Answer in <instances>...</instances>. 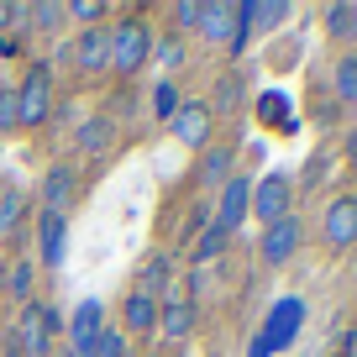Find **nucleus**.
<instances>
[{
  "label": "nucleus",
  "mask_w": 357,
  "mask_h": 357,
  "mask_svg": "<svg viewBox=\"0 0 357 357\" xmlns=\"http://www.w3.org/2000/svg\"><path fill=\"white\" fill-rule=\"evenodd\" d=\"M147 58H153V26L142 16H121L111 26V74L132 79L137 68H147Z\"/></svg>",
  "instance_id": "nucleus-1"
},
{
  "label": "nucleus",
  "mask_w": 357,
  "mask_h": 357,
  "mask_svg": "<svg viewBox=\"0 0 357 357\" xmlns=\"http://www.w3.org/2000/svg\"><path fill=\"white\" fill-rule=\"evenodd\" d=\"M63 331V315L53 305H22V321H16V336H22L26 357H53V336Z\"/></svg>",
  "instance_id": "nucleus-2"
},
{
  "label": "nucleus",
  "mask_w": 357,
  "mask_h": 357,
  "mask_svg": "<svg viewBox=\"0 0 357 357\" xmlns=\"http://www.w3.org/2000/svg\"><path fill=\"white\" fill-rule=\"evenodd\" d=\"M200 37L215 47H231V53H242L247 47V26H242V6H231V0H211L200 11Z\"/></svg>",
  "instance_id": "nucleus-3"
},
{
  "label": "nucleus",
  "mask_w": 357,
  "mask_h": 357,
  "mask_svg": "<svg viewBox=\"0 0 357 357\" xmlns=\"http://www.w3.org/2000/svg\"><path fill=\"white\" fill-rule=\"evenodd\" d=\"M16 105H22V126H43L53 116V68L32 63L26 79L16 84Z\"/></svg>",
  "instance_id": "nucleus-4"
},
{
  "label": "nucleus",
  "mask_w": 357,
  "mask_h": 357,
  "mask_svg": "<svg viewBox=\"0 0 357 357\" xmlns=\"http://www.w3.org/2000/svg\"><path fill=\"white\" fill-rule=\"evenodd\" d=\"M252 215H257V226H273V221H284V215H294V184L284 174L257 178L252 184Z\"/></svg>",
  "instance_id": "nucleus-5"
},
{
  "label": "nucleus",
  "mask_w": 357,
  "mask_h": 357,
  "mask_svg": "<svg viewBox=\"0 0 357 357\" xmlns=\"http://www.w3.org/2000/svg\"><path fill=\"white\" fill-rule=\"evenodd\" d=\"M300 321H305V300H284V305H273V315H268L263 336L252 342V357H268V352H279V347H289V342H294V331H300Z\"/></svg>",
  "instance_id": "nucleus-6"
},
{
  "label": "nucleus",
  "mask_w": 357,
  "mask_h": 357,
  "mask_svg": "<svg viewBox=\"0 0 357 357\" xmlns=\"http://www.w3.org/2000/svg\"><path fill=\"white\" fill-rule=\"evenodd\" d=\"M300 236H305L300 215H284V221L263 226V236H257V257H263L268 268H284L294 252H300Z\"/></svg>",
  "instance_id": "nucleus-7"
},
{
  "label": "nucleus",
  "mask_w": 357,
  "mask_h": 357,
  "mask_svg": "<svg viewBox=\"0 0 357 357\" xmlns=\"http://www.w3.org/2000/svg\"><path fill=\"white\" fill-rule=\"evenodd\" d=\"M68 63L79 74H105L111 68V26H84V32L68 43Z\"/></svg>",
  "instance_id": "nucleus-8"
},
{
  "label": "nucleus",
  "mask_w": 357,
  "mask_h": 357,
  "mask_svg": "<svg viewBox=\"0 0 357 357\" xmlns=\"http://www.w3.org/2000/svg\"><path fill=\"white\" fill-rule=\"evenodd\" d=\"M321 236H326V247H331V252H342V247L357 242V200H352V195H336V200L326 205Z\"/></svg>",
  "instance_id": "nucleus-9"
},
{
  "label": "nucleus",
  "mask_w": 357,
  "mask_h": 357,
  "mask_svg": "<svg viewBox=\"0 0 357 357\" xmlns=\"http://www.w3.org/2000/svg\"><path fill=\"white\" fill-rule=\"evenodd\" d=\"M252 215V178H242V174H231L221 184V205H215V226H221L226 236L236 231V226Z\"/></svg>",
  "instance_id": "nucleus-10"
},
{
  "label": "nucleus",
  "mask_w": 357,
  "mask_h": 357,
  "mask_svg": "<svg viewBox=\"0 0 357 357\" xmlns=\"http://www.w3.org/2000/svg\"><path fill=\"white\" fill-rule=\"evenodd\" d=\"M211 105L205 100H190V105H178V116L168 126H174V142H184V147H205L211 142Z\"/></svg>",
  "instance_id": "nucleus-11"
},
{
  "label": "nucleus",
  "mask_w": 357,
  "mask_h": 357,
  "mask_svg": "<svg viewBox=\"0 0 357 357\" xmlns=\"http://www.w3.org/2000/svg\"><path fill=\"white\" fill-rule=\"evenodd\" d=\"M74 190H79V168L53 163V168L43 174V190H37V200H43V211L68 215V200H74Z\"/></svg>",
  "instance_id": "nucleus-12"
},
{
  "label": "nucleus",
  "mask_w": 357,
  "mask_h": 357,
  "mask_svg": "<svg viewBox=\"0 0 357 357\" xmlns=\"http://www.w3.org/2000/svg\"><path fill=\"white\" fill-rule=\"evenodd\" d=\"M63 326H68V347H74V352H95V342H100V331H105V310L95 300H84Z\"/></svg>",
  "instance_id": "nucleus-13"
},
{
  "label": "nucleus",
  "mask_w": 357,
  "mask_h": 357,
  "mask_svg": "<svg viewBox=\"0 0 357 357\" xmlns=\"http://www.w3.org/2000/svg\"><path fill=\"white\" fill-rule=\"evenodd\" d=\"M63 242H68V215L43 211V215H37V257H43V268L63 263Z\"/></svg>",
  "instance_id": "nucleus-14"
},
{
  "label": "nucleus",
  "mask_w": 357,
  "mask_h": 357,
  "mask_svg": "<svg viewBox=\"0 0 357 357\" xmlns=\"http://www.w3.org/2000/svg\"><path fill=\"white\" fill-rule=\"evenodd\" d=\"M158 331H163V342H190L195 336V305L168 294V300L158 305Z\"/></svg>",
  "instance_id": "nucleus-15"
},
{
  "label": "nucleus",
  "mask_w": 357,
  "mask_h": 357,
  "mask_svg": "<svg viewBox=\"0 0 357 357\" xmlns=\"http://www.w3.org/2000/svg\"><path fill=\"white\" fill-rule=\"evenodd\" d=\"M121 331L126 336H153L158 331V300H153V294L132 289L121 300Z\"/></svg>",
  "instance_id": "nucleus-16"
},
{
  "label": "nucleus",
  "mask_w": 357,
  "mask_h": 357,
  "mask_svg": "<svg viewBox=\"0 0 357 357\" xmlns=\"http://www.w3.org/2000/svg\"><path fill=\"white\" fill-rule=\"evenodd\" d=\"M231 174H236V147H205L200 168H195V178H200L205 190H221Z\"/></svg>",
  "instance_id": "nucleus-17"
},
{
  "label": "nucleus",
  "mask_w": 357,
  "mask_h": 357,
  "mask_svg": "<svg viewBox=\"0 0 357 357\" xmlns=\"http://www.w3.org/2000/svg\"><path fill=\"white\" fill-rule=\"evenodd\" d=\"M279 22H289V6L284 0H242V26L252 32H273Z\"/></svg>",
  "instance_id": "nucleus-18"
},
{
  "label": "nucleus",
  "mask_w": 357,
  "mask_h": 357,
  "mask_svg": "<svg viewBox=\"0 0 357 357\" xmlns=\"http://www.w3.org/2000/svg\"><path fill=\"white\" fill-rule=\"evenodd\" d=\"M111 142H116V121H111V116H89V121L79 126V137H74V147H79L84 158L111 153Z\"/></svg>",
  "instance_id": "nucleus-19"
},
{
  "label": "nucleus",
  "mask_w": 357,
  "mask_h": 357,
  "mask_svg": "<svg viewBox=\"0 0 357 357\" xmlns=\"http://www.w3.org/2000/svg\"><path fill=\"white\" fill-rule=\"evenodd\" d=\"M6 294H11V300H22V305H32V284H37V263L32 257H11V263H6Z\"/></svg>",
  "instance_id": "nucleus-20"
},
{
  "label": "nucleus",
  "mask_w": 357,
  "mask_h": 357,
  "mask_svg": "<svg viewBox=\"0 0 357 357\" xmlns=\"http://www.w3.org/2000/svg\"><path fill=\"white\" fill-rule=\"evenodd\" d=\"M137 289H142V294H153L158 305L168 300V257H163V252L142 263V284H137Z\"/></svg>",
  "instance_id": "nucleus-21"
},
{
  "label": "nucleus",
  "mask_w": 357,
  "mask_h": 357,
  "mask_svg": "<svg viewBox=\"0 0 357 357\" xmlns=\"http://www.w3.org/2000/svg\"><path fill=\"white\" fill-rule=\"evenodd\" d=\"M257 121L279 126V132H294V116H289V100H284V95H263V100H257Z\"/></svg>",
  "instance_id": "nucleus-22"
},
{
  "label": "nucleus",
  "mask_w": 357,
  "mask_h": 357,
  "mask_svg": "<svg viewBox=\"0 0 357 357\" xmlns=\"http://www.w3.org/2000/svg\"><path fill=\"white\" fill-rule=\"evenodd\" d=\"M89 357H132V336H126L121 326L105 321V331H100V342H95V352H89Z\"/></svg>",
  "instance_id": "nucleus-23"
},
{
  "label": "nucleus",
  "mask_w": 357,
  "mask_h": 357,
  "mask_svg": "<svg viewBox=\"0 0 357 357\" xmlns=\"http://www.w3.org/2000/svg\"><path fill=\"white\" fill-rule=\"evenodd\" d=\"M63 22H68V6H58V0H37L32 6V32H58Z\"/></svg>",
  "instance_id": "nucleus-24"
},
{
  "label": "nucleus",
  "mask_w": 357,
  "mask_h": 357,
  "mask_svg": "<svg viewBox=\"0 0 357 357\" xmlns=\"http://www.w3.org/2000/svg\"><path fill=\"white\" fill-rule=\"evenodd\" d=\"M178 105H184V100H178L174 79H158V84H153V116H158V121H174Z\"/></svg>",
  "instance_id": "nucleus-25"
},
{
  "label": "nucleus",
  "mask_w": 357,
  "mask_h": 357,
  "mask_svg": "<svg viewBox=\"0 0 357 357\" xmlns=\"http://www.w3.org/2000/svg\"><path fill=\"white\" fill-rule=\"evenodd\" d=\"M22 211H26V195H22V190H0V236H11V231H16Z\"/></svg>",
  "instance_id": "nucleus-26"
},
{
  "label": "nucleus",
  "mask_w": 357,
  "mask_h": 357,
  "mask_svg": "<svg viewBox=\"0 0 357 357\" xmlns=\"http://www.w3.org/2000/svg\"><path fill=\"white\" fill-rule=\"evenodd\" d=\"M336 95H342V105H357V53L336 63Z\"/></svg>",
  "instance_id": "nucleus-27"
},
{
  "label": "nucleus",
  "mask_w": 357,
  "mask_h": 357,
  "mask_svg": "<svg viewBox=\"0 0 357 357\" xmlns=\"http://www.w3.org/2000/svg\"><path fill=\"white\" fill-rule=\"evenodd\" d=\"M326 26H331V37H357V6H331Z\"/></svg>",
  "instance_id": "nucleus-28"
},
{
  "label": "nucleus",
  "mask_w": 357,
  "mask_h": 357,
  "mask_svg": "<svg viewBox=\"0 0 357 357\" xmlns=\"http://www.w3.org/2000/svg\"><path fill=\"white\" fill-rule=\"evenodd\" d=\"M226 242H231V236H226L221 226H211V231L200 236V247H195V263H211V257H221V252H226Z\"/></svg>",
  "instance_id": "nucleus-29"
},
{
  "label": "nucleus",
  "mask_w": 357,
  "mask_h": 357,
  "mask_svg": "<svg viewBox=\"0 0 357 357\" xmlns=\"http://www.w3.org/2000/svg\"><path fill=\"white\" fill-rule=\"evenodd\" d=\"M153 58L163 68H178L184 63V43H178V37H153Z\"/></svg>",
  "instance_id": "nucleus-30"
},
{
  "label": "nucleus",
  "mask_w": 357,
  "mask_h": 357,
  "mask_svg": "<svg viewBox=\"0 0 357 357\" xmlns=\"http://www.w3.org/2000/svg\"><path fill=\"white\" fill-rule=\"evenodd\" d=\"M200 11H205V0H178V6H174L178 32H200Z\"/></svg>",
  "instance_id": "nucleus-31"
},
{
  "label": "nucleus",
  "mask_w": 357,
  "mask_h": 357,
  "mask_svg": "<svg viewBox=\"0 0 357 357\" xmlns=\"http://www.w3.org/2000/svg\"><path fill=\"white\" fill-rule=\"evenodd\" d=\"M22 126V105H16V89H0V132H16Z\"/></svg>",
  "instance_id": "nucleus-32"
},
{
  "label": "nucleus",
  "mask_w": 357,
  "mask_h": 357,
  "mask_svg": "<svg viewBox=\"0 0 357 357\" xmlns=\"http://www.w3.org/2000/svg\"><path fill=\"white\" fill-rule=\"evenodd\" d=\"M105 16H111V11H105L100 0H74V6H68V22H89V26H95V22H105Z\"/></svg>",
  "instance_id": "nucleus-33"
},
{
  "label": "nucleus",
  "mask_w": 357,
  "mask_h": 357,
  "mask_svg": "<svg viewBox=\"0 0 357 357\" xmlns=\"http://www.w3.org/2000/svg\"><path fill=\"white\" fill-rule=\"evenodd\" d=\"M11 26L16 32H32V6H11Z\"/></svg>",
  "instance_id": "nucleus-34"
},
{
  "label": "nucleus",
  "mask_w": 357,
  "mask_h": 357,
  "mask_svg": "<svg viewBox=\"0 0 357 357\" xmlns=\"http://www.w3.org/2000/svg\"><path fill=\"white\" fill-rule=\"evenodd\" d=\"M6 26H11V6H6V0H0V32H6Z\"/></svg>",
  "instance_id": "nucleus-35"
},
{
  "label": "nucleus",
  "mask_w": 357,
  "mask_h": 357,
  "mask_svg": "<svg viewBox=\"0 0 357 357\" xmlns=\"http://www.w3.org/2000/svg\"><path fill=\"white\" fill-rule=\"evenodd\" d=\"M58 357H89V352H74V347H63V352H58Z\"/></svg>",
  "instance_id": "nucleus-36"
},
{
  "label": "nucleus",
  "mask_w": 357,
  "mask_h": 357,
  "mask_svg": "<svg viewBox=\"0 0 357 357\" xmlns=\"http://www.w3.org/2000/svg\"><path fill=\"white\" fill-rule=\"evenodd\" d=\"M347 357H357V331H352V347H347Z\"/></svg>",
  "instance_id": "nucleus-37"
}]
</instances>
